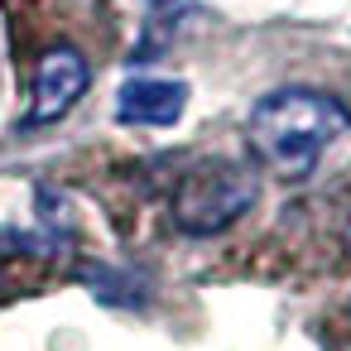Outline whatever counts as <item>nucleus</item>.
<instances>
[{
	"instance_id": "obj_3",
	"label": "nucleus",
	"mask_w": 351,
	"mask_h": 351,
	"mask_svg": "<svg viewBox=\"0 0 351 351\" xmlns=\"http://www.w3.org/2000/svg\"><path fill=\"white\" fill-rule=\"evenodd\" d=\"M87 87H92V68H87V58L73 49V44H53L44 58H39V68H34V106H29V125H53V121H63L82 97H87Z\"/></svg>"
},
{
	"instance_id": "obj_6",
	"label": "nucleus",
	"mask_w": 351,
	"mask_h": 351,
	"mask_svg": "<svg viewBox=\"0 0 351 351\" xmlns=\"http://www.w3.org/2000/svg\"><path fill=\"white\" fill-rule=\"evenodd\" d=\"M346 255H351V226H346Z\"/></svg>"
},
{
	"instance_id": "obj_2",
	"label": "nucleus",
	"mask_w": 351,
	"mask_h": 351,
	"mask_svg": "<svg viewBox=\"0 0 351 351\" xmlns=\"http://www.w3.org/2000/svg\"><path fill=\"white\" fill-rule=\"evenodd\" d=\"M260 197V178L250 164L241 159H202L197 169H188L173 193H169V217L183 236H221L231 231Z\"/></svg>"
},
{
	"instance_id": "obj_5",
	"label": "nucleus",
	"mask_w": 351,
	"mask_h": 351,
	"mask_svg": "<svg viewBox=\"0 0 351 351\" xmlns=\"http://www.w3.org/2000/svg\"><path fill=\"white\" fill-rule=\"evenodd\" d=\"M82 284L106 303V308H145L149 284L140 269H111V265H82Z\"/></svg>"
},
{
	"instance_id": "obj_4",
	"label": "nucleus",
	"mask_w": 351,
	"mask_h": 351,
	"mask_svg": "<svg viewBox=\"0 0 351 351\" xmlns=\"http://www.w3.org/2000/svg\"><path fill=\"white\" fill-rule=\"evenodd\" d=\"M188 111V82L183 77H125L116 92V121L121 125H178Z\"/></svg>"
},
{
	"instance_id": "obj_1",
	"label": "nucleus",
	"mask_w": 351,
	"mask_h": 351,
	"mask_svg": "<svg viewBox=\"0 0 351 351\" xmlns=\"http://www.w3.org/2000/svg\"><path fill=\"white\" fill-rule=\"evenodd\" d=\"M346 130H351L346 101H337L332 92H317V87H274L245 116L250 154L284 183L308 178Z\"/></svg>"
}]
</instances>
